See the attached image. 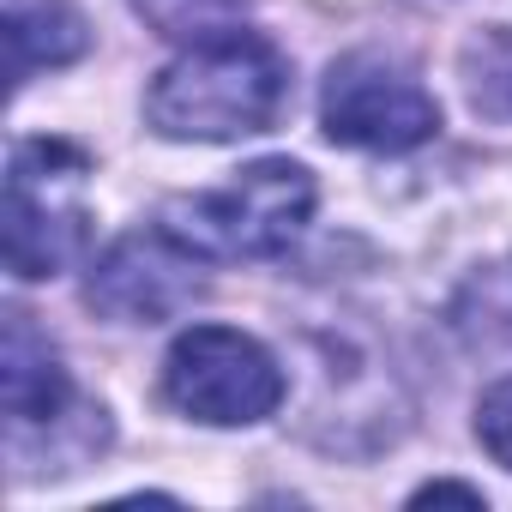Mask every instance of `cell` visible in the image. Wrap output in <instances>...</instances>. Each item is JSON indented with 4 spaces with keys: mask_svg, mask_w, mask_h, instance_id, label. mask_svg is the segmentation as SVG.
Returning a JSON list of instances; mask_svg holds the SVG:
<instances>
[{
    "mask_svg": "<svg viewBox=\"0 0 512 512\" xmlns=\"http://www.w3.org/2000/svg\"><path fill=\"white\" fill-rule=\"evenodd\" d=\"M290 103V61L260 31H217L205 43H187L145 91V121L163 139H247L272 133Z\"/></svg>",
    "mask_w": 512,
    "mask_h": 512,
    "instance_id": "6da1fadb",
    "label": "cell"
},
{
    "mask_svg": "<svg viewBox=\"0 0 512 512\" xmlns=\"http://www.w3.org/2000/svg\"><path fill=\"white\" fill-rule=\"evenodd\" d=\"M314 217V175L290 157L247 163L229 187L175 199L163 229L187 241L199 260H278Z\"/></svg>",
    "mask_w": 512,
    "mask_h": 512,
    "instance_id": "7a4b0ae2",
    "label": "cell"
},
{
    "mask_svg": "<svg viewBox=\"0 0 512 512\" xmlns=\"http://www.w3.org/2000/svg\"><path fill=\"white\" fill-rule=\"evenodd\" d=\"M163 398L205 428H247L284 404V368L235 326H187L163 356Z\"/></svg>",
    "mask_w": 512,
    "mask_h": 512,
    "instance_id": "3957f363",
    "label": "cell"
},
{
    "mask_svg": "<svg viewBox=\"0 0 512 512\" xmlns=\"http://www.w3.org/2000/svg\"><path fill=\"white\" fill-rule=\"evenodd\" d=\"M85 175V151L67 139H25L7 163V266L13 278H55L67 272L85 241L91 211L73 199Z\"/></svg>",
    "mask_w": 512,
    "mask_h": 512,
    "instance_id": "277c9868",
    "label": "cell"
},
{
    "mask_svg": "<svg viewBox=\"0 0 512 512\" xmlns=\"http://www.w3.org/2000/svg\"><path fill=\"white\" fill-rule=\"evenodd\" d=\"M320 127L356 151H416L440 133V103L386 55H344L320 85Z\"/></svg>",
    "mask_w": 512,
    "mask_h": 512,
    "instance_id": "5b68a950",
    "label": "cell"
},
{
    "mask_svg": "<svg viewBox=\"0 0 512 512\" xmlns=\"http://www.w3.org/2000/svg\"><path fill=\"white\" fill-rule=\"evenodd\" d=\"M199 253L187 241H175L163 223L157 229H139V235H121L103 260L91 266V308L109 314V320H127V326H163L175 320L181 308H193V296L205 290L199 278Z\"/></svg>",
    "mask_w": 512,
    "mask_h": 512,
    "instance_id": "8992f818",
    "label": "cell"
},
{
    "mask_svg": "<svg viewBox=\"0 0 512 512\" xmlns=\"http://www.w3.org/2000/svg\"><path fill=\"white\" fill-rule=\"evenodd\" d=\"M0 398H7V440L55 434L73 410V380L49 338L31 326V314H7V344H0Z\"/></svg>",
    "mask_w": 512,
    "mask_h": 512,
    "instance_id": "52a82bcc",
    "label": "cell"
},
{
    "mask_svg": "<svg viewBox=\"0 0 512 512\" xmlns=\"http://www.w3.org/2000/svg\"><path fill=\"white\" fill-rule=\"evenodd\" d=\"M13 85H31L37 67H67L85 55V19L67 0H7Z\"/></svg>",
    "mask_w": 512,
    "mask_h": 512,
    "instance_id": "ba28073f",
    "label": "cell"
},
{
    "mask_svg": "<svg viewBox=\"0 0 512 512\" xmlns=\"http://www.w3.org/2000/svg\"><path fill=\"white\" fill-rule=\"evenodd\" d=\"M464 97L482 121L512 127V25H494L464 49Z\"/></svg>",
    "mask_w": 512,
    "mask_h": 512,
    "instance_id": "9c48e42d",
    "label": "cell"
},
{
    "mask_svg": "<svg viewBox=\"0 0 512 512\" xmlns=\"http://www.w3.org/2000/svg\"><path fill=\"white\" fill-rule=\"evenodd\" d=\"M127 7L169 43H205V37L241 25L247 0H127Z\"/></svg>",
    "mask_w": 512,
    "mask_h": 512,
    "instance_id": "30bf717a",
    "label": "cell"
},
{
    "mask_svg": "<svg viewBox=\"0 0 512 512\" xmlns=\"http://www.w3.org/2000/svg\"><path fill=\"white\" fill-rule=\"evenodd\" d=\"M476 440L488 446L494 464L512 470V374L482 392V404H476Z\"/></svg>",
    "mask_w": 512,
    "mask_h": 512,
    "instance_id": "8fae6325",
    "label": "cell"
},
{
    "mask_svg": "<svg viewBox=\"0 0 512 512\" xmlns=\"http://www.w3.org/2000/svg\"><path fill=\"white\" fill-rule=\"evenodd\" d=\"M422 500H464V506H482V488H464V482H428L416 488V506Z\"/></svg>",
    "mask_w": 512,
    "mask_h": 512,
    "instance_id": "7c38bea8",
    "label": "cell"
}]
</instances>
